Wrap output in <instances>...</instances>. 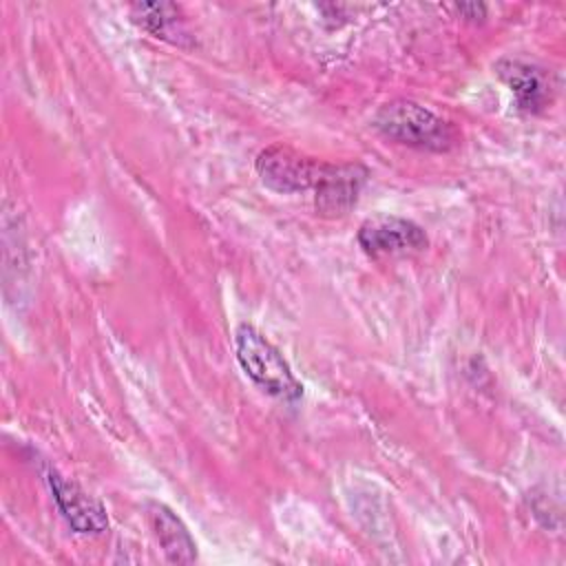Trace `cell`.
<instances>
[{"instance_id": "cell-9", "label": "cell", "mask_w": 566, "mask_h": 566, "mask_svg": "<svg viewBox=\"0 0 566 566\" xmlns=\"http://www.w3.org/2000/svg\"><path fill=\"white\" fill-rule=\"evenodd\" d=\"M130 20L155 38L184 44L188 31L184 27L181 9L172 2H135L128 7Z\"/></svg>"}, {"instance_id": "cell-6", "label": "cell", "mask_w": 566, "mask_h": 566, "mask_svg": "<svg viewBox=\"0 0 566 566\" xmlns=\"http://www.w3.org/2000/svg\"><path fill=\"white\" fill-rule=\"evenodd\" d=\"M369 177V170L363 164H323L318 181L314 186V206L323 217H343L347 214Z\"/></svg>"}, {"instance_id": "cell-3", "label": "cell", "mask_w": 566, "mask_h": 566, "mask_svg": "<svg viewBox=\"0 0 566 566\" xmlns=\"http://www.w3.org/2000/svg\"><path fill=\"white\" fill-rule=\"evenodd\" d=\"M323 161L305 157L290 146H268L256 157V172L261 181L283 195L303 192L316 186Z\"/></svg>"}, {"instance_id": "cell-10", "label": "cell", "mask_w": 566, "mask_h": 566, "mask_svg": "<svg viewBox=\"0 0 566 566\" xmlns=\"http://www.w3.org/2000/svg\"><path fill=\"white\" fill-rule=\"evenodd\" d=\"M458 11L464 13L467 18H484L486 7H484V4H478V2H473V4H458Z\"/></svg>"}, {"instance_id": "cell-8", "label": "cell", "mask_w": 566, "mask_h": 566, "mask_svg": "<svg viewBox=\"0 0 566 566\" xmlns=\"http://www.w3.org/2000/svg\"><path fill=\"white\" fill-rule=\"evenodd\" d=\"M146 517L148 524L166 553L168 562L172 564H190L197 559V546L190 537L186 524L161 502H148L146 504Z\"/></svg>"}, {"instance_id": "cell-7", "label": "cell", "mask_w": 566, "mask_h": 566, "mask_svg": "<svg viewBox=\"0 0 566 566\" xmlns=\"http://www.w3.org/2000/svg\"><path fill=\"white\" fill-rule=\"evenodd\" d=\"M495 71L511 88L520 111L539 113L551 104L553 84L544 66L520 57H504L495 64Z\"/></svg>"}, {"instance_id": "cell-2", "label": "cell", "mask_w": 566, "mask_h": 566, "mask_svg": "<svg viewBox=\"0 0 566 566\" xmlns=\"http://www.w3.org/2000/svg\"><path fill=\"white\" fill-rule=\"evenodd\" d=\"M234 352L245 376L265 394L285 402H294L303 396V385L283 354L256 327L241 323L234 329Z\"/></svg>"}, {"instance_id": "cell-4", "label": "cell", "mask_w": 566, "mask_h": 566, "mask_svg": "<svg viewBox=\"0 0 566 566\" xmlns=\"http://www.w3.org/2000/svg\"><path fill=\"white\" fill-rule=\"evenodd\" d=\"M356 239L369 256H400L420 252L427 245L424 230L411 219L396 214H374L365 219Z\"/></svg>"}, {"instance_id": "cell-1", "label": "cell", "mask_w": 566, "mask_h": 566, "mask_svg": "<svg viewBox=\"0 0 566 566\" xmlns=\"http://www.w3.org/2000/svg\"><path fill=\"white\" fill-rule=\"evenodd\" d=\"M374 126L391 142L420 150H449L458 144L455 128L413 99H391L374 117Z\"/></svg>"}, {"instance_id": "cell-5", "label": "cell", "mask_w": 566, "mask_h": 566, "mask_svg": "<svg viewBox=\"0 0 566 566\" xmlns=\"http://www.w3.org/2000/svg\"><path fill=\"white\" fill-rule=\"evenodd\" d=\"M46 482L55 506L60 509L66 524L80 535H99L108 528L106 509L99 500L88 495L77 482L64 478L55 469L46 471Z\"/></svg>"}]
</instances>
